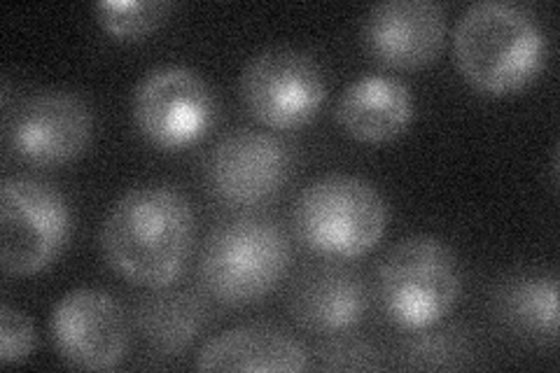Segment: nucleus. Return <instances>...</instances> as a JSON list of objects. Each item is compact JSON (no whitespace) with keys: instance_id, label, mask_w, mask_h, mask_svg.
<instances>
[{"instance_id":"6","label":"nucleus","mask_w":560,"mask_h":373,"mask_svg":"<svg viewBox=\"0 0 560 373\" xmlns=\"http://www.w3.org/2000/svg\"><path fill=\"white\" fill-rule=\"evenodd\" d=\"M70 234L61 191L31 177L0 185V266L10 276H33L55 261Z\"/></svg>"},{"instance_id":"11","label":"nucleus","mask_w":560,"mask_h":373,"mask_svg":"<svg viewBox=\"0 0 560 373\" xmlns=\"http://www.w3.org/2000/svg\"><path fill=\"white\" fill-rule=\"evenodd\" d=\"M292 156L283 140L255 129H236L210 150L206 175L218 199L255 206L285 185Z\"/></svg>"},{"instance_id":"12","label":"nucleus","mask_w":560,"mask_h":373,"mask_svg":"<svg viewBox=\"0 0 560 373\" xmlns=\"http://www.w3.org/2000/svg\"><path fill=\"white\" fill-rule=\"evenodd\" d=\"M446 40L444 8L434 0H383L370 8L362 43L372 59L397 70L432 63Z\"/></svg>"},{"instance_id":"4","label":"nucleus","mask_w":560,"mask_h":373,"mask_svg":"<svg viewBox=\"0 0 560 373\" xmlns=\"http://www.w3.org/2000/svg\"><path fill=\"white\" fill-rule=\"evenodd\" d=\"M460 264L436 236L416 234L397 241L381 259L376 290L383 313L407 331H425L460 299Z\"/></svg>"},{"instance_id":"9","label":"nucleus","mask_w":560,"mask_h":373,"mask_svg":"<svg viewBox=\"0 0 560 373\" xmlns=\"http://www.w3.org/2000/svg\"><path fill=\"white\" fill-rule=\"evenodd\" d=\"M92 113L63 89H45L5 115L10 150L33 166H59L78 159L92 140Z\"/></svg>"},{"instance_id":"17","label":"nucleus","mask_w":560,"mask_h":373,"mask_svg":"<svg viewBox=\"0 0 560 373\" xmlns=\"http://www.w3.org/2000/svg\"><path fill=\"white\" fill-rule=\"evenodd\" d=\"M208 323L203 301L191 292H164L145 299L136 311L143 339L160 352H180Z\"/></svg>"},{"instance_id":"19","label":"nucleus","mask_w":560,"mask_h":373,"mask_svg":"<svg viewBox=\"0 0 560 373\" xmlns=\"http://www.w3.org/2000/svg\"><path fill=\"white\" fill-rule=\"evenodd\" d=\"M471 346L465 334L455 329L420 334L405 352H401V366L405 369H460L467 366Z\"/></svg>"},{"instance_id":"15","label":"nucleus","mask_w":560,"mask_h":373,"mask_svg":"<svg viewBox=\"0 0 560 373\" xmlns=\"http://www.w3.org/2000/svg\"><path fill=\"white\" fill-rule=\"evenodd\" d=\"M413 119L411 89L390 75H362L350 82L337 103L339 127L362 143L397 138Z\"/></svg>"},{"instance_id":"10","label":"nucleus","mask_w":560,"mask_h":373,"mask_svg":"<svg viewBox=\"0 0 560 373\" xmlns=\"http://www.w3.org/2000/svg\"><path fill=\"white\" fill-rule=\"evenodd\" d=\"M49 334L61 360L82 371H113L129 346L125 313L108 292L94 288L70 290L57 301Z\"/></svg>"},{"instance_id":"1","label":"nucleus","mask_w":560,"mask_h":373,"mask_svg":"<svg viewBox=\"0 0 560 373\" xmlns=\"http://www.w3.org/2000/svg\"><path fill=\"white\" fill-rule=\"evenodd\" d=\"M195 229V210L178 189L133 187L105 215L101 250L133 285L166 290L185 269Z\"/></svg>"},{"instance_id":"5","label":"nucleus","mask_w":560,"mask_h":373,"mask_svg":"<svg viewBox=\"0 0 560 373\" xmlns=\"http://www.w3.org/2000/svg\"><path fill=\"white\" fill-rule=\"evenodd\" d=\"M388 210L381 191L358 175L329 173L308 183L292 208L296 236L308 250L355 259L385 234Z\"/></svg>"},{"instance_id":"20","label":"nucleus","mask_w":560,"mask_h":373,"mask_svg":"<svg viewBox=\"0 0 560 373\" xmlns=\"http://www.w3.org/2000/svg\"><path fill=\"white\" fill-rule=\"evenodd\" d=\"M318 366L325 371H372L383 364L372 343L355 339V336H346V339L329 341L320 348Z\"/></svg>"},{"instance_id":"8","label":"nucleus","mask_w":560,"mask_h":373,"mask_svg":"<svg viewBox=\"0 0 560 373\" xmlns=\"http://www.w3.org/2000/svg\"><path fill=\"white\" fill-rule=\"evenodd\" d=\"M131 113L138 131L164 150L187 148L213 127L218 103L210 84L187 66H160L136 84Z\"/></svg>"},{"instance_id":"2","label":"nucleus","mask_w":560,"mask_h":373,"mask_svg":"<svg viewBox=\"0 0 560 373\" xmlns=\"http://www.w3.org/2000/svg\"><path fill=\"white\" fill-rule=\"evenodd\" d=\"M453 55L477 92L510 96L523 92L545 70L549 40L525 8L506 0H479L455 24Z\"/></svg>"},{"instance_id":"14","label":"nucleus","mask_w":560,"mask_h":373,"mask_svg":"<svg viewBox=\"0 0 560 373\" xmlns=\"http://www.w3.org/2000/svg\"><path fill=\"white\" fill-rule=\"evenodd\" d=\"M201 371H271L308 369L306 348L290 334L269 325H243L213 336L197 354Z\"/></svg>"},{"instance_id":"16","label":"nucleus","mask_w":560,"mask_h":373,"mask_svg":"<svg viewBox=\"0 0 560 373\" xmlns=\"http://www.w3.org/2000/svg\"><path fill=\"white\" fill-rule=\"evenodd\" d=\"M495 313L516 336L535 343H556L558 278L537 269L506 276L495 290Z\"/></svg>"},{"instance_id":"7","label":"nucleus","mask_w":560,"mask_h":373,"mask_svg":"<svg viewBox=\"0 0 560 373\" xmlns=\"http://www.w3.org/2000/svg\"><path fill=\"white\" fill-rule=\"evenodd\" d=\"M327 94L323 68L296 47H269L255 55L241 75V96L250 115L269 129H300Z\"/></svg>"},{"instance_id":"18","label":"nucleus","mask_w":560,"mask_h":373,"mask_svg":"<svg viewBox=\"0 0 560 373\" xmlns=\"http://www.w3.org/2000/svg\"><path fill=\"white\" fill-rule=\"evenodd\" d=\"M166 0H101L96 22L119 40H138L160 28L171 14Z\"/></svg>"},{"instance_id":"13","label":"nucleus","mask_w":560,"mask_h":373,"mask_svg":"<svg viewBox=\"0 0 560 373\" xmlns=\"http://www.w3.org/2000/svg\"><path fill=\"white\" fill-rule=\"evenodd\" d=\"M370 308L364 278L343 264H318L296 276L290 313L308 331L341 334L362 323Z\"/></svg>"},{"instance_id":"21","label":"nucleus","mask_w":560,"mask_h":373,"mask_svg":"<svg viewBox=\"0 0 560 373\" xmlns=\"http://www.w3.org/2000/svg\"><path fill=\"white\" fill-rule=\"evenodd\" d=\"M35 343L31 319L20 308L10 304L0 306V362L20 364L24 362Z\"/></svg>"},{"instance_id":"3","label":"nucleus","mask_w":560,"mask_h":373,"mask_svg":"<svg viewBox=\"0 0 560 373\" xmlns=\"http://www.w3.org/2000/svg\"><path fill=\"white\" fill-rule=\"evenodd\" d=\"M292 259L285 231L265 218H234L210 231L199 278L220 304L243 308L273 292Z\"/></svg>"}]
</instances>
